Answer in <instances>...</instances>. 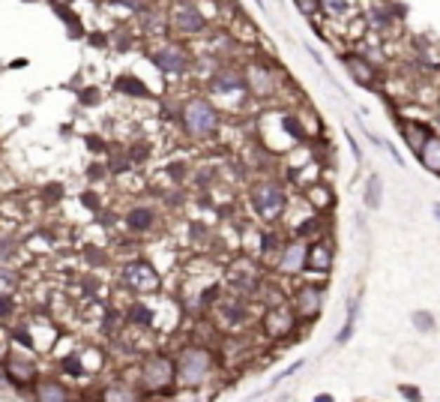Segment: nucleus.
<instances>
[{
	"instance_id": "obj_1",
	"label": "nucleus",
	"mask_w": 440,
	"mask_h": 402,
	"mask_svg": "<svg viewBox=\"0 0 440 402\" xmlns=\"http://www.w3.org/2000/svg\"><path fill=\"white\" fill-rule=\"evenodd\" d=\"M186 129L192 132V136H210L213 129H216L219 124V117H216V111L210 108L207 99H192V103L186 105Z\"/></svg>"
},
{
	"instance_id": "obj_2",
	"label": "nucleus",
	"mask_w": 440,
	"mask_h": 402,
	"mask_svg": "<svg viewBox=\"0 0 440 402\" xmlns=\"http://www.w3.org/2000/svg\"><path fill=\"white\" fill-rule=\"evenodd\" d=\"M210 372V354L204 349H186L180 354V375L186 384H198Z\"/></svg>"
},
{
	"instance_id": "obj_3",
	"label": "nucleus",
	"mask_w": 440,
	"mask_h": 402,
	"mask_svg": "<svg viewBox=\"0 0 440 402\" xmlns=\"http://www.w3.org/2000/svg\"><path fill=\"white\" fill-rule=\"evenodd\" d=\"M252 205L255 210L261 216H279L281 214V207H285V195H281V189L273 186V183H264V186H258L255 193H252Z\"/></svg>"
},
{
	"instance_id": "obj_4",
	"label": "nucleus",
	"mask_w": 440,
	"mask_h": 402,
	"mask_svg": "<svg viewBox=\"0 0 440 402\" xmlns=\"http://www.w3.org/2000/svg\"><path fill=\"white\" fill-rule=\"evenodd\" d=\"M141 378H144V384L150 390L168 387V384H171V378H174V366H171V361H165V357H150V361L144 363Z\"/></svg>"
},
{
	"instance_id": "obj_5",
	"label": "nucleus",
	"mask_w": 440,
	"mask_h": 402,
	"mask_svg": "<svg viewBox=\"0 0 440 402\" xmlns=\"http://www.w3.org/2000/svg\"><path fill=\"white\" fill-rule=\"evenodd\" d=\"M153 63L159 66L162 72L180 75V72H186L189 58H186V51H183V48H177V46H168V48H162V51H156V54H153Z\"/></svg>"
},
{
	"instance_id": "obj_6",
	"label": "nucleus",
	"mask_w": 440,
	"mask_h": 402,
	"mask_svg": "<svg viewBox=\"0 0 440 402\" xmlns=\"http://www.w3.org/2000/svg\"><path fill=\"white\" fill-rule=\"evenodd\" d=\"M126 283L132 288H138V292H153V288L159 285V273H156L150 264H129L126 267Z\"/></svg>"
},
{
	"instance_id": "obj_7",
	"label": "nucleus",
	"mask_w": 440,
	"mask_h": 402,
	"mask_svg": "<svg viewBox=\"0 0 440 402\" xmlns=\"http://www.w3.org/2000/svg\"><path fill=\"white\" fill-rule=\"evenodd\" d=\"M174 27L183 30V33H198V30H204V15L198 13V6L180 4L174 9Z\"/></svg>"
},
{
	"instance_id": "obj_8",
	"label": "nucleus",
	"mask_w": 440,
	"mask_h": 402,
	"mask_svg": "<svg viewBox=\"0 0 440 402\" xmlns=\"http://www.w3.org/2000/svg\"><path fill=\"white\" fill-rule=\"evenodd\" d=\"M6 372H9V378H13V382L25 384V382H30V378L36 375V366H33L30 361H9V363H6Z\"/></svg>"
},
{
	"instance_id": "obj_9",
	"label": "nucleus",
	"mask_w": 440,
	"mask_h": 402,
	"mask_svg": "<svg viewBox=\"0 0 440 402\" xmlns=\"http://www.w3.org/2000/svg\"><path fill=\"white\" fill-rule=\"evenodd\" d=\"M321 306V292L318 288H302L300 297H297V309L302 312V316H314Z\"/></svg>"
},
{
	"instance_id": "obj_10",
	"label": "nucleus",
	"mask_w": 440,
	"mask_h": 402,
	"mask_svg": "<svg viewBox=\"0 0 440 402\" xmlns=\"http://www.w3.org/2000/svg\"><path fill=\"white\" fill-rule=\"evenodd\" d=\"M309 267H312V271H330V267H333V252H330V247H324V243L312 247V252H309Z\"/></svg>"
},
{
	"instance_id": "obj_11",
	"label": "nucleus",
	"mask_w": 440,
	"mask_h": 402,
	"mask_svg": "<svg viewBox=\"0 0 440 402\" xmlns=\"http://www.w3.org/2000/svg\"><path fill=\"white\" fill-rule=\"evenodd\" d=\"M153 219H156V214L150 207H135V210H129V216H126L129 228H135V231H147L153 226Z\"/></svg>"
},
{
	"instance_id": "obj_12",
	"label": "nucleus",
	"mask_w": 440,
	"mask_h": 402,
	"mask_svg": "<svg viewBox=\"0 0 440 402\" xmlns=\"http://www.w3.org/2000/svg\"><path fill=\"white\" fill-rule=\"evenodd\" d=\"M302 261H306V249H302L300 243H293V247H288L285 255H281V271H300Z\"/></svg>"
},
{
	"instance_id": "obj_13",
	"label": "nucleus",
	"mask_w": 440,
	"mask_h": 402,
	"mask_svg": "<svg viewBox=\"0 0 440 402\" xmlns=\"http://www.w3.org/2000/svg\"><path fill=\"white\" fill-rule=\"evenodd\" d=\"M380 193H383L380 177H378V174H371V177H368V183H366V207L378 210V207H380Z\"/></svg>"
},
{
	"instance_id": "obj_14",
	"label": "nucleus",
	"mask_w": 440,
	"mask_h": 402,
	"mask_svg": "<svg viewBox=\"0 0 440 402\" xmlns=\"http://www.w3.org/2000/svg\"><path fill=\"white\" fill-rule=\"evenodd\" d=\"M422 150V162L428 165L432 171H440V141H425Z\"/></svg>"
},
{
	"instance_id": "obj_15",
	"label": "nucleus",
	"mask_w": 440,
	"mask_h": 402,
	"mask_svg": "<svg viewBox=\"0 0 440 402\" xmlns=\"http://www.w3.org/2000/svg\"><path fill=\"white\" fill-rule=\"evenodd\" d=\"M213 87H216V91H240V87H243V78L236 75V72H222L216 82H213Z\"/></svg>"
},
{
	"instance_id": "obj_16",
	"label": "nucleus",
	"mask_w": 440,
	"mask_h": 402,
	"mask_svg": "<svg viewBox=\"0 0 440 402\" xmlns=\"http://www.w3.org/2000/svg\"><path fill=\"white\" fill-rule=\"evenodd\" d=\"M39 399H48V402H63L66 399V387H60V384H42L39 390Z\"/></svg>"
},
{
	"instance_id": "obj_17",
	"label": "nucleus",
	"mask_w": 440,
	"mask_h": 402,
	"mask_svg": "<svg viewBox=\"0 0 440 402\" xmlns=\"http://www.w3.org/2000/svg\"><path fill=\"white\" fill-rule=\"evenodd\" d=\"M347 66H351V72H354L356 82H366V84L371 82V66H363L356 58H347Z\"/></svg>"
},
{
	"instance_id": "obj_18",
	"label": "nucleus",
	"mask_w": 440,
	"mask_h": 402,
	"mask_svg": "<svg viewBox=\"0 0 440 402\" xmlns=\"http://www.w3.org/2000/svg\"><path fill=\"white\" fill-rule=\"evenodd\" d=\"M129 321H135V325H150V321H153V316H150V309H147V306H138V304H135L132 309H129Z\"/></svg>"
},
{
	"instance_id": "obj_19",
	"label": "nucleus",
	"mask_w": 440,
	"mask_h": 402,
	"mask_svg": "<svg viewBox=\"0 0 440 402\" xmlns=\"http://www.w3.org/2000/svg\"><path fill=\"white\" fill-rule=\"evenodd\" d=\"M117 87H120V91H126V93H135V96H144L147 93V87L141 82H135V78H120Z\"/></svg>"
},
{
	"instance_id": "obj_20",
	"label": "nucleus",
	"mask_w": 440,
	"mask_h": 402,
	"mask_svg": "<svg viewBox=\"0 0 440 402\" xmlns=\"http://www.w3.org/2000/svg\"><path fill=\"white\" fill-rule=\"evenodd\" d=\"M354 321H356V306L351 309V316H347V325H345V330H338V342H347V337L354 333Z\"/></svg>"
},
{
	"instance_id": "obj_21",
	"label": "nucleus",
	"mask_w": 440,
	"mask_h": 402,
	"mask_svg": "<svg viewBox=\"0 0 440 402\" xmlns=\"http://www.w3.org/2000/svg\"><path fill=\"white\" fill-rule=\"evenodd\" d=\"M413 325L420 328V330H432L434 321H432V316H428V312H416V316H413Z\"/></svg>"
},
{
	"instance_id": "obj_22",
	"label": "nucleus",
	"mask_w": 440,
	"mask_h": 402,
	"mask_svg": "<svg viewBox=\"0 0 440 402\" xmlns=\"http://www.w3.org/2000/svg\"><path fill=\"white\" fill-rule=\"evenodd\" d=\"M63 370H69L72 375H84L81 361H78V357H66V361H63Z\"/></svg>"
},
{
	"instance_id": "obj_23",
	"label": "nucleus",
	"mask_w": 440,
	"mask_h": 402,
	"mask_svg": "<svg viewBox=\"0 0 440 402\" xmlns=\"http://www.w3.org/2000/svg\"><path fill=\"white\" fill-rule=\"evenodd\" d=\"M81 103H84V105H96V103H99V91H96V87H90V91L81 93Z\"/></svg>"
},
{
	"instance_id": "obj_24",
	"label": "nucleus",
	"mask_w": 440,
	"mask_h": 402,
	"mask_svg": "<svg viewBox=\"0 0 440 402\" xmlns=\"http://www.w3.org/2000/svg\"><path fill=\"white\" fill-rule=\"evenodd\" d=\"M13 312V300L9 297H0V316H9Z\"/></svg>"
},
{
	"instance_id": "obj_25",
	"label": "nucleus",
	"mask_w": 440,
	"mask_h": 402,
	"mask_svg": "<svg viewBox=\"0 0 440 402\" xmlns=\"http://www.w3.org/2000/svg\"><path fill=\"white\" fill-rule=\"evenodd\" d=\"M15 339H21V345H27V349H33V339H30V333H27V330L15 333Z\"/></svg>"
},
{
	"instance_id": "obj_26",
	"label": "nucleus",
	"mask_w": 440,
	"mask_h": 402,
	"mask_svg": "<svg viewBox=\"0 0 440 402\" xmlns=\"http://www.w3.org/2000/svg\"><path fill=\"white\" fill-rule=\"evenodd\" d=\"M45 195H48L51 201H54V198H60V186H58V183H51L48 189H45Z\"/></svg>"
},
{
	"instance_id": "obj_27",
	"label": "nucleus",
	"mask_w": 440,
	"mask_h": 402,
	"mask_svg": "<svg viewBox=\"0 0 440 402\" xmlns=\"http://www.w3.org/2000/svg\"><path fill=\"white\" fill-rule=\"evenodd\" d=\"M117 4H126L129 9H144V0H117Z\"/></svg>"
},
{
	"instance_id": "obj_28",
	"label": "nucleus",
	"mask_w": 440,
	"mask_h": 402,
	"mask_svg": "<svg viewBox=\"0 0 440 402\" xmlns=\"http://www.w3.org/2000/svg\"><path fill=\"white\" fill-rule=\"evenodd\" d=\"M87 144H90V150H102V138H87Z\"/></svg>"
},
{
	"instance_id": "obj_29",
	"label": "nucleus",
	"mask_w": 440,
	"mask_h": 402,
	"mask_svg": "<svg viewBox=\"0 0 440 402\" xmlns=\"http://www.w3.org/2000/svg\"><path fill=\"white\" fill-rule=\"evenodd\" d=\"M87 174H90V177H93V181H99V177H102V165H93V169H90Z\"/></svg>"
},
{
	"instance_id": "obj_30",
	"label": "nucleus",
	"mask_w": 440,
	"mask_h": 402,
	"mask_svg": "<svg viewBox=\"0 0 440 402\" xmlns=\"http://www.w3.org/2000/svg\"><path fill=\"white\" fill-rule=\"evenodd\" d=\"M171 177H183V165H171Z\"/></svg>"
},
{
	"instance_id": "obj_31",
	"label": "nucleus",
	"mask_w": 440,
	"mask_h": 402,
	"mask_svg": "<svg viewBox=\"0 0 440 402\" xmlns=\"http://www.w3.org/2000/svg\"><path fill=\"white\" fill-rule=\"evenodd\" d=\"M434 214H437V216H440V205H434Z\"/></svg>"
}]
</instances>
